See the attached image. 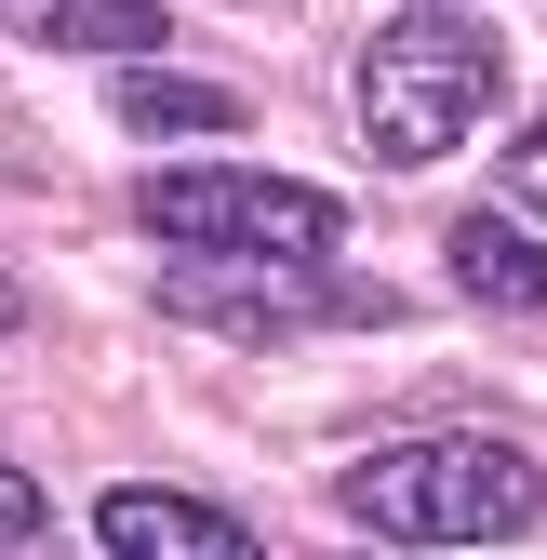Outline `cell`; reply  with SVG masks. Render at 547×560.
I'll return each mask as SVG.
<instances>
[{
	"label": "cell",
	"mask_w": 547,
	"mask_h": 560,
	"mask_svg": "<svg viewBox=\"0 0 547 560\" xmlns=\"http://www.w3.org/2000/svg\"><path fill=\"white\" fill-rule=\"evenodd\" d=\"M40 521H54V508H40V480L0 454V547H40Z\"/></svg>",
	"instance_id": "obj_9"
},
{
	"label": "cell",
	"mask_w": 547,
	"mask_h": 560,
	"mask_svg": "<svg viewBox=\"0 0 547 560\" xmlns=\"http://www.w3.org/2000/svg\"><path fill=\"white\" fill-rule=\"evenodd\" d=\"M348 508L387 534V547H508L547 521V480L521 441L494 428H428V441H387L348 467Z\"/></svg>",
	"instance_id": "obj_1"
},
{
	"label": "cell",
	"mask_w": 547,
	"mask_h": 560,
	"mask_svg": "<svg viewBox=\"0 0 547 560\" xmlns=\"http://www.w3.org/2000/svg\"><path fill=\"white\" fill-rule=\"evenodd\" d=\"M494 174H508V200H521V214H547V120H521V148H508Z\"/></svg>",
	"instance_id": "obj_10"
},
{
	"label": "cell",
	"mask_w": 547,
	"mask_h": 560,
	"mask_svg": "<svg viewBox=\"0 0 547 560\" xmlns=\"http://www.w3.org/2000/svg\"><path fill=\"white\" fill-rule=\"evenodd\" d=\"M120 120H133V133H241V94L161 81V67H120Z\"/></svg>",
	"instance_id": "obj_8"
},
{
	"label": "cell",
	"mask_w": 547,
	"mask_h": 560,
	"mask_svg": "<svg viewBox=\"0 0 547 560\" xmlns=\"http://www.w3.org/2000/svg\"><path fill=\"white\" fill-rule=\"evenodd\" d=\"M14 320H27V294H0V334H14Z\"/></svg>",
	"instance_id": "obj_11"
},
{
	"label": "cell",
	"mask_w": 547,
	"mask_h": 560,
	"mask_svg": "<svg viewBox=\"0 0 547 560\" xmlns=\"http://www.w3.org/2000/svg\"><path fill=\"white\" fill-rule=\"evenodd\" d=\"M494 94H508V40L454 0H415L361 40V133L387 161H454L494 120Z\"/></svg>",
	"instance_id": "obj_2"
},
{
	"label": "cell",
	"mask_w": 547,
	"mask_h": 560,
	"mask_svg": "<svg viewBox=\"0 0 547 560\" xmlns=\"http://www.w3.org/2000/svg\"><path fill=\"white\" fill-rule=\"evenodd\" d=\"M454 280H467L481 307H508V320H534V307H547V254H534L508 214H467V228H454Z\"/></svg>",
	"instance_id": "obj_6"
},
{
	"label": "cell",
	"mask_w": 547,
	"mask_h": 560,
	"mask_svg": "<svg viewBox=\"0 0 547 560\" xmlns=\"http://www.w3.org/2000/svg\"><path fill=\"white\" fill-rule=\"evenodd\" d=\"M27 40L54 54H161V0H27Z\"/></svg>",
	"instance_id": "obj_7"
},
{
	"label": "cell",
	"mask_w": 547,
	"mask_h": 560,
	"mask_svg": "<svg viewBox=\"0 0 547 560\" xmlns=\"http://www.w3.org/2000/svg\"><path fill=\"white\" fill-rule=\"evenodd\" d=\"M161 307L200 320V334H241V347H281V334H321V320H374L387 294H348V280H321V267H174L161 280Z\"/></svg>",
	"instance_id": "obj_4"
},
{
	"label": "cell",
	"mask_w": 547,
	"mask_h": 560,
	"mask_svg": "<svg viewBox=\"0 0 547 560\" xmlns=\"http://www.w3.org/2000/svg\"><path fill=\"white\" fill-rule=\"evenodd\" d=\"M0 14H27V0H0Z\"/></svg>",
	"instance_id": "obj_12"
},
{
	"label": "cell",
	"mask_w": 547,
	"mask_h": 560,
	"mask_svg": "<svg viewBox=\"0 0 547 560\" xmlns=\"http://www.w3.org/2000/svg\"><path fill=\"white\" fill-rule=\"evenodd\" d=\"M133 214H148V241H174L200 267H321L348 241L334 187H307V174H148Z\"/></svg>",
	"instance_id": "obj_3"
},
{
	"label": "cell",
	"mask_w": 547,
	"mask_h": 560,
	"mask_svg": "<svg viewBox=\"0 0 547 560\" xmlns=\"http://www.w3.org/2000/svg\"><path fill=\"white\" fill-rule=\"evenodd\" d=\"M94 534H107V560H267L214 494H174V480H120V494H94Z\"/></svg>",
	"instance_id": "obj_5"
}]
</instances>
